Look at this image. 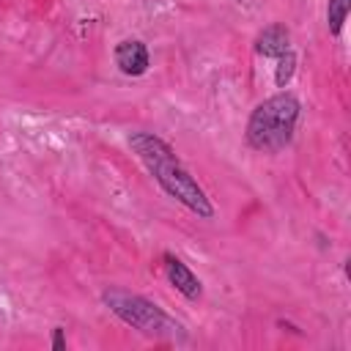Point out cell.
Wrapping results in <instances>:
<instances>
[{
	"mask_svg": "<svg viewBox=\"0 0 351 351\" xmlns=\"http://www.w3.org/2000/svg\"><path fill=\"white\" fill-rule=\"evenodd\" d=\"M165 271H167V280L176 285V291H178V293H184L189 302L200 299L203 285H200V280L192 274V269H189L181 258H176V255L165 252Z\"/></svg>",
	"mask_w": 351,
	"mask_h": 351,
	"instance_id": "4",
	"label": "cell"
},
{
	"mask_svg": "<svg viewBox=\"0 0 351 351\" xmlns=\"http://www.w3.org/2000/svg\"><path fill=\"white\" fill-rule=\"evenodd\" d=\"M285 49H291V33L280 22L263 27L255 38V52L263 55V58H280Z\"/></svg>",
	"mask_w": 351,
	"mask_h": 351,
	"instance_id": "6",
	"label": "cell"
},
{
	"mask_svg": "<svg viewBox=\"0 0 351 351\" xmlns=\"http://www.w3.org/2000/svg\"><path fill=\"white\" fill-rule=\"evenodd\" d=\"M293 69H296V55L291 49H285L280 58H277V71H274V82L277 88H285L293 77Z\"/></svg>",
	"mask_w": 351,
	"mask_h": 351,
	"instance_id": "8",
	"label": "cell"
},
{
	"mask_svg": "<svg viewBox=\"0 0 351 351\" xmlns=\"http://www.w3.org/2000/svg\"><path fill=\"white\" fill-rule=\"evenodd\" d=\"M115 63L126 77H140L148 71V49L137 38H126L115 47Z\"/></svg>",
	"mask_w": 351,
	"mask_h": 351,
	"instance_id": "5",
	"label": "cell"
},
{
	"mask_svg": "<svg viewBox=\"0 0 351 351\" xmlns=\"http://www.w3.org/2000/svg\"><path fill=\"white\" fill-rule=\"evenodd\" d=\"M101 299L123 324L134 326L148 337H181V324L140 293H129L123 288H107Z\"/></svg>",
	"mask_w": 351,
	"mask_h": 351,
	"instance_id": "3",
	"label": "cell"
},
{
	"mask_svg": "<svg viewBox=\"0 0 351 351\" xmlns=\"http://www.w3.org/2000/svg\"><path fill=\"white\" fill-rule=\"evenodd\" d=\"M296 121H299L296 96H291V93L269 96L266 101H261L252 110V115L247 121V143L255 151L277 154L291 143Z\"/></svg>",
	"mask_w": 351,
	"mask_h": 351,
	"instance_id": "2",
	"label": "cell"
},
{
	"mask_svg": "<svg viewBox=\"0 0 351 351\" xmlns=\"http://www.w3.org/2000/svg\"><path fill=\"white\" fill-rule=\"evenodd\" d=\"M348 8H351V0H329V5H326V22H329L332 36H340L343 22L348 16Z\"/></svg>",
	"mask_w": 351,
	"mask_h": 351,
	"instance_id": "7",
	"label": "cell"
},
{
	"mask_svg": "<svg viewBox=\"0 0 351 351\" xmlns=\"http://www.w3.org/2000/svg\"><path fill=\"white\" fill-rule=\"evenodd\" d=\"M129 145L137 154V159L145 165V170L154 176V181L181 206H186L192 214L211 219L214 217V206L206 197V192L200 189V184L184 170V165L176 159V151L156 134L151 132H132L129 134Z\"/></svg>",
	"mask_w": 351,
	"mask_h": 351,
	"instance_id": "1",
	"label": "cell"
},
{
	"mask_svg": "<svg viewBox=\"0 0 351 351\" xmlns=\"http://www.w3.org/2000/svg\"><path fill=\"white\" fill-rule=\"evenodd\" d=\"M52 348H55V351H63V348H66V337H63V329H60V326L52 332Z\"/></svg>",
	"mask_w": 351,
	"mask_h": 351,
	"instance_id": "9",
	"label": "cell"
}]
</instances>
